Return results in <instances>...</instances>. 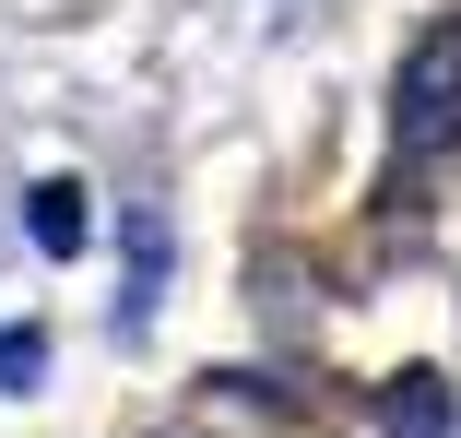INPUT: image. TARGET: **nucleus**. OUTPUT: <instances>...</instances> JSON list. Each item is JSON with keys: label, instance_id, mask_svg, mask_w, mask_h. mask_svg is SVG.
Here are the masks:
<instances>
[{"label": "nucleus", "instance_id": "nucleus-2", "mask_svg": "<svg viewBox=\"0 0 461 438\" xmlns=\"http://www.w3.org/2000/svg\"><path fill=\"white\" fill-rule=\"evenodd\" d=\"M379 438H449V379H438V368H391Z\"/></svg>", "mask_w": 461, "mask_h": 438}, {"label": "nucleus", "instance_id": "nucleus-1", "mask_svg": "<svg viewBox=\"0 0 461 438\" xmlns=\"http://www.w3.org/2000/svg\"><path fill=\"white\" fill-rule=\"evenodd\" d=\"M449 142H461V13H438V24L402 48V71H391V154L426 166V154H449Z\"/></svg>", "mask_w": 461, "mask_h": 438}, {"label": "nucleus", "instance_id": "nucleus-3", "mask_svg": "<svg viewBox=\"0 0 461 438\" xmlns=\"http://www.w3.org/2000/svg\"><path fill=\"white\" fill-rule=\"evenodd\" d=\"M154 297H166V225H154V214H131V297H119V332H142V320H154Z\"/></svg>", "mask_w": 461, "mask_h": 438}, {"label": "nucleus", "instance_id": "nucleus-5", "mask_svg": "<svg viewBox=\"0 0 461 438\" xmlns=\"http://www.w3.org/2000/svg\"><path fill=\"white\" fill-rule=\"evenodd\" d=\"M48 379V332H0V391H36Z\"/></svg>", "mask_w": 461, "mask_h": 438}, {"label": "nucleus", "instance_id": "nucleus-4", "mask_svg": "<svg viewBox=\"0 0 461 438\" xmlns=\"http://www.w3.org/2000/svg\"><path fill=\"white\" fill-rule=\"evenodd\" d=\"M24 225H36L48 260H71V249H83V190H71V178H36V190H24Z\"/></svg>", "mask_w": 461, "mask_h": 438}]
</instances>
